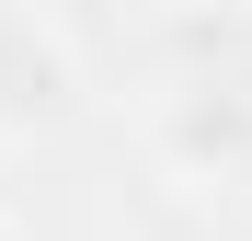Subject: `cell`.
Instances as JSON below:
<instances>
[{
    "mask_svg": "<svg viewBox=\"0 0 252 241\" xmlns=\"http://www.w3.org/2000/svg\"><path fill=\"white\" fill-rule=\"evenodd\" d=\"M160 138H172V161H252V103L241 92H172Z\"/></svg>",
    "mask_w": 252,
    "mask_h": 241,
    "instance_id": "1",
    "label": "cell"
},
{
    "mask_svg": "<svg viewBox=\"0 0 252 241\" xmlns=\"http://www.w3.org/2000/svg\"><path fill=\"white\" fill-rule=\"evenodd\" d=\"M0 241H34V230H23V218H12V207H0Z\"/></svg>",
    "mask_w": 252,
    "mask_h": 241,
    "instance_id": "2",
    "label": "cell"
}]
</instances>
